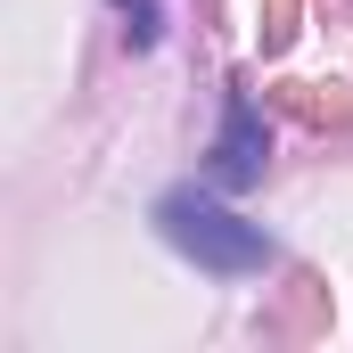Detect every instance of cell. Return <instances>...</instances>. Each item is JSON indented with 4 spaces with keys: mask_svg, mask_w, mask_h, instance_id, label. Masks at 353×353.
Here are the masks:
<instances>
[{
    "mask_svg": "<svg viewBox=\"0 0 353 353\" xmlns=\"http://www.w3.org/2000/svg\"><path fill=\"white\" fill-rule=\"evenodd\" d=\"M157 230H165L197 271H222V279L271 263V239L255 230V222H239L222 197H205V189H173V197H157Z\"/></svg>",
    "mask_w": 353,
    "mask_h": 353,
    "instance_id": "cell-1",
    "label": "cell"
},
{
    "mask_svg": "<svg viewBox=\"0 0 353 353\" xmlns=\"http://www.w3.org/2000/svg\"><path fill=\"white\" fill-rule=\"evenodd\" d=\"M263 165H271L263 107H255L247 83H230V99H222V132H214V148H205V181H214V189H255Z\"/></svg>",
    "mask_w": 353,
    "mask_h": 353,
    "instance_id": "cell-2",
    "label": "cell"
},
{
    "mask_svg": "<svg viewBox=\"0 0 353 353\" xmlns=\"http://www.w3.org/2000/svg\"><path fill=\"white\" fill-rule=\"evenodd\" d=\"M115 8H123V17H132V41H140V50H148V41H157V0H115Z\"/></svg>",
    "mask_w": 353,
    "mask_h": 353,
    "instance_id": "cell-3",
    "label": "cell"
}]
</instances>
